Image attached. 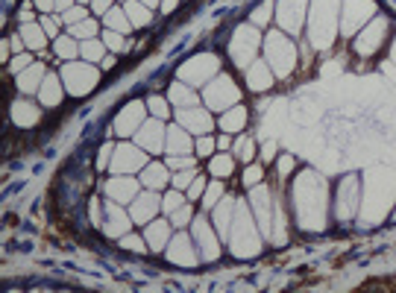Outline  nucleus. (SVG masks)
Returning <instances> with one entry per match:
<instances>
[{"instance_id": "1", "label": "nucleus", "mask_w": 396, "mask_h": 293, "mask_svg": "<svg viewBox=\"0 0 396 293\" xmlns=\"http://www.w3.org/2000/svg\"><path fill=\"white\" fill-rule=\"evenodd\" d=\"M97 79H100V73L94 68H86V65H70V68H65V85H68V91L76 94V97H83L88 88L97 85Z\"/></svg>"}, {"instance_id": "2", "label": "nucleus", "mask_w": 396, "mask_h": 293, "mask_svg": "<svg viewBox=\"0 0 396 293\" xmlns=\"http://www.w3.org/2000/svg\"><path fill=\"white\" fill-rule=\"evenodd\" d=\"M47 76H44V68L41 65H30L27 70H21L18 73V91H24V94H33L35 88H41Z\"/></svg>"}, {"instance_id": "3", "label": "nucleus", "mask_w": 396, "mask_h": 293, "mask_svg": "<svg viewBox=\"0 0 396 293\" xmlns=\"http://www.w3.org/2000/svg\"><path fill=\"white\" fill-rule=\"evenodd\" d=\"M144 164V155L129 150V147H118V158L112 161V170L115 173H126V170H138Z\"/></svg>"}, {"instance_id": "4", "label": "nucleus", "mask_w": 396, "mask_h": 293, "mask_svg": "<svg viewBox=\"0 0 396 293\" xmlns=\"http://www.w3.org/2000/svg\"><path fill=\"white\" fill-rule=\"evenodd\" d=\"M138 141L147 147V150H162V121H147L138 132Z\"/></svg>"}, {"instance_id": "5", "label": "nucleus", "mask_w": 396, "mask_h": 293, "mask_svg": "<svg viewBox=\"0 0 396 293\" xmlns=\"http://www.w3.org/2000/svg\"><path fill=\"white\" fill-rule=\"evenodd\" d=\"M38 109L35 106H30L27 100H21V103H12V121L18 123V126H35L38 123Z\"/></svg>"}, {"instance_id": "6", "label": "nucleus", "mask_w": 396, "mask_h": 293, "mask_svg": "<svg viewBox=\"0 0 396 293\" xmlns=\"http://www.w3.org/2000/svg\"><path fill=\"white\" fill-rule=\"evenodd\" d=\"M155 208H159V200H155L153 193H144L141 200H135V206H132V220H138V223L150 220Z\"/></svg>"}, {"instance_id": "7", "label": "nucleus", "mask_w": 396, "mask_h": 293, "mask_svg": "<svg viewBox=\"0 0 396 293\" xmlns=\"http://www.w3.org/2000/svg\"><path fill=\"white\" fill-rule=\"evenodd\" d=\"M179 121L185 123L188 129H197V132H203V129H211V121H208L206 112H197V109H191V112H182L179 115Z\"/></svg>"}, {"instance_id": "8", "label": "nucleus", "mask_w": 396, "mask_h": 293, "mask_svg": "<svg viewBox=\"0 0 396 293\" xmlns=\"http://www.w3.org/2000/svg\"><path fill=\"white\" fill-rule=\"evenodd\" d=\"M106 190H109L112 200H129L135 193V182H129V179H112L106 185Z\"/></svg>"}, {"instance_id": "9", "label": "nucleus", "mask_w": 396, "mask_h": 293, "mask_svg": "<svg viewBox=\"0 0 396 293\" xmlns=\"http://www.w3.org/2000/svg\"><path fill=\"white\" fill-rule=\"evenodd\" d=\"M141 115H144V106L141 103H129L126 109H123L121 121H118V132H129L132 123H141Z\"/></svg>"}, {"instance_id": "10", "label": "nucleus", "mask_w": 396, "mask_h": 293, "mask_svg": "<svg viewBox=\"0 0 396 293\" xmlns=\"http://www.w3.org/2000/svg\"><path fill=\"white\" fill-rule=\"evenodd\" d=\"M38 97H41V103H44V106H59V103H62L59 82H56L53 76H47V79L41 82V94H38Z\"/></svg>"}, {"instance_id": "11", "label": "nucleus", "mask_w": 396, "mask_h": 293, "mask_svg": "<svg viewBox=\"0 0 396 293\" xmlns=\"http://www.w3.org/2000/svg\"><path fill=\"white\" fill-rule=\"evenodd\" d=\"M21 38H24L27 47H33V50H41V47H44V30L35 27V24H24V27H21Z\"/></svg>"}, {"instance_id": "12", "label": "nucleus", "mask_w": 396, "mask_h": 293, "mask_svg": "<svg viewBox=\"0 0 396 293\" xmlns=\"http://www.w3.org/2000/svg\"><path fill=\"white\" fill-rule=\"evenodd\" d=\"M173 261L176 264H197V258H194V252H191V243L185 241V238H179L176 241V246H173Z\"/></svg>"}, {"instance_id": "13", "label": "nucleus", "mask_w": 396, "mask_h": 293, "mask_svg": "<svg viewBox=\"0 0 396 293\" xmlns=\"http://www.w3.org/2000/svg\"><path fill=\"white\" fill-rule=\"evenodd\" d=\"M126 15L132 21V27H147L150 24V9L138 6V3H126Z\"/></svg>"}, {"instance_id": "14", "label": "nucleus", "mask_w": 396, "mask_h": 293, "mask_svg": "<svg viewBox=\"0 0 396 293\" xmlns=\"http://www.w3.org/2000/svg\"><path fill=\"white\" fill-rule=\"evenodd\" d=\"M126 226H129V220L121 214V208H115V206L109 208V226H106V229H109L112 235H126Z\"/></svg>"}, {"instance_id": "15", "label": "nucleus", "mask_w": 396, "mask_h": 293, "mask_svg": "<svg viewBox=\"0 0 396 293\" xmlns=\"http://www.w3.org/2000/svg\"><path fill=\"white\" fill-rule=\"evenodd\" d=\"M80 53L86 56L88 62H97V59H103L106 44H100L97 38H88V41H83V44H80Z\"/></svg>"}, {"instance_id": "16", "label": "nucleus", "mask_w": 396, "mask_h": 293, "mask_svg": "<svg viewBox=\"0 0 396 293\" xmlns=\"http://www.w3.org/2000/svg\"><path fill=\"white\" fill-rule=\"evenodd\" d=\"M197 235H200V241H203V249H206V258H217V243H214V238H211V232L206 229V223L200 220L197 223Z\"/></svg>"}, {"instance_id": "17", "label": "nucleus", "mask_w": 396, "mask_h": 293, "mask_svg": "<svg viewBox=\"0 0 396 293\" xmlns=\"http://www.w3.org/2000/svg\"><path fill=\"white\" fill-rule=\"evenodd\" d=\"M147 235H150V246H153V249H162V246L168 243V235H171V229H168V223H153Z\"/></svg>"}, {"instance_id": "18", "label": "nucleus", "mask_w": 396, "mask_h": 293, "mask_svg": "<svg viewBox=\"0 0 396 293\" xmlns=\"http://www.w3.org/2000/svg\"><path fill=\"white\" fill-rule=\"evenodd\" d=\"M106 24H109V30H115V33H129V21L123 15L121 9H109L106 12Z\"/></svg>"}, {"instance_id": "19", "label": "nucleus", "mask_w": 396, "mask_h": 293, "mask_svg": "<svg viewBox=\"0 0 396 293\" xmlns=\"http://www.w3.org/2000/svg\"><path fill=\"white\" fill-rule=\"evenodd\" d=\"M76 53H80V44H76L73 38H65V35L56 38V56H62V59H73Z\"/></svg>"}, {"instance_id": "20", "label": "nucleus", "mask_w": 396, "mask_h": 293, "mask_svg": "<svg viewBox=\"0 0 396 293\" xmlns=\"http://www.w3.org/2000/svg\"><path fill=\"white\" fill-rule=\"evenodd\" d=\"M70 35H73V38L88 41V38H94V35H97V24L86 18V21H80V24H73V27H70Z\"/></svg>"}, {"instance_id": "21", "label": "nucleus", "mask_w": 396, "mask_h": 293, "mask_svg": "<svg viewBox=\"0 0 396 293\" xmlns=\"http://www.w3.org/2000/svg\"><path fill=\"white\" fill-rule=\"evenodd\" d=\"M171 100L173 103H179V106H194L197 103V97H194L191 88H185V85H173L171 88Z\"/></svg>"}, {"instance_id": "22", "label": "nucleus", "mask_w": 396, "mask_h": 293, "mask_svg": "<svg viewBox=\"0 0 396 293\" xmlns=\"http://www.w3.org/2000/svg\"><path fill=\"white\" fill-rule=\"evenodd\" d=\"M244 123H247V112H244V109L226 112V118H223V129H241Z\"/></svg>"}, {"instance_id": "23", "label": "nucleus", "mask_w": 396, "mask_h": 293, "mask_svg": "<svg viewBox=\"0 0 396 293\" xmlns=\"http://www.w3.org/2000/svg\"><path fill=\"white\" fill-rule=\"evenodd\" d=\"M165 179H168V173H165L162 164H153V167L144 170V182H147V185H165Z\"/></svg>"}, {"instance_id": "24", "label": "nucleus", "mask_w": 396, "mask_h": 293, "mask_svg": "<svg viewBox=\"0 0 396 293\" xmlns=\"http://www.w3.org/2000/svg\"><path fill=\"white\" fill-rule=\"evenodd\" d=\"M168 150H171V153H182V150H191L188 135H182V132H171V144H168Z\"/></svg>"}, {"instance_id": "25", "label": "nucleus", "mask_w": 396, "mask_h": 293, "mask_svg": "<svg viewBox=\"0 0 396 293\" xmlns=\"http://www.w3.org/2000/svg\"><path fill=\"white\" fill-rule=\"evenodd\" d=\"M261 65H253V68H250V85L253 88H267L270 85V76H264V73H261Z\"/></svg>"}, {"instance_id": "26", "label": "nucleus", "mask_w": 396, "mask_h": 293, "mask_svg": "<svg viewBox=\"0 0 396 293\" xmlns=\"http://www.w3.org/2000/svg\"><path fill=\"white\" fill-rule=\"evenodd\" d=\"M80 21H86V9L83 6H70L68 12H62V24H68V27L80 24Z\"/></svg>"}, {"instance_id": "27", "label": "nucleus", "mask_w": 396, "mask_h": 293, "mask_svg": "<svg viewBox=\"0 0 396 293\" xmlns=\"http://www.w3.org/2000/svg\"><path fill=\"white\" fill-rule=\"evenodd\" d=\"M106 47L109 50H115V53H123L126 50V41H123V33H106Z\"/></svg>"}, {"instance_id": "28", "label": "nucleus", "mask_w": 396, "mask_h": 293, "mask_svg": "<svg viewBox=\"0 0 396 293\" xmlns=\"http://www.w3.org/2000/svg\"><path fill=\"white\" fill-rule=\"evenodd\" d=\"M59 24H62V18H41V30L47 35H53V38H59Z\"/></svg>"}, {"instance_id": "29", "label": "nucleus", "mask_w": 396, "mask_h": 293, "mask_svg": "<svg viewBox=\"0 0 396 293\" xmlns=\"http://www.w3.org/2000/svg\"><path fill=\"white\" fill-rule=\"evenodd\" d=\"M150 109H153V115H155V118H162V121L168 118V103H165L162 97H153V100H150Z\"/></svg>"}, {"instance_id": "30", "label": "nucleus", "mask_w": 396, "mask_h": 293, "mask_svg": "<svg viewBox=\"0 0 396 293\" xmlns=\"http://www.w3.org/2000/svg\"><path fill=\"white\" fill-rule=\"evenodd\" d=\"M220 193H223V185H217V182H214V185L208 188V193H206V197H203V203H206V208H211V206H214Z\"/></svg>"}, {"instance_id": "31", "label": "nucleus", "mask_w": 396, "mask_h": 293, "mask_svg": "<svg viewBox=\"0 0 396 293\" xmlns=\"http://www.w3.org/2000/svg\"><path fill=\"white\" fill-rule=\"evenodd\" d=\"M214 173H220V176H226V173H232V161H229V155H220V158H214Z\"/></svg>"}, {"instance_id": "32", "label": "nucleus", "mask_w": 396, "mask_h": 293, "mask_svg": "<svg viewBox=\"0 0 396 293\" xmlns=\"http://www.w3.org/2000/svg\"><path fill=\"white\" fill-rule=\"evenodd\" d=\"M238 155H241V158H250V155H253V141L250 138L238 141Z\"/></svg>"}, {"instance_id": "33", "label": "nucleus", "mask_w": 396, "mask_h": 293, "mask_svg": "<svg viewBox=\"0 0 396 293\" xmlns=\"http://www.w3.org/2000/svg\"><path fill=\"white\" fill-rule=\"evenodd\" d=\"M270 9H273V6H270V3H264L259 12H253V21H256V24H264V21L270 18Z\"/></svg>"}, {"instance_id": "34", "label": "nucleus", "mask_w": 396, "mask_h": 293, "mask_svg": "<svg viewBox=\"0 0 396 293\" xmlns=\"http://www.w3.org/2000/svg\"><path fill=\"white\" fill-rule=\"evenodd\" d=\"M21 68H30V56H15V62H12V73H21Z\"/></svg>"}, {"instance_id": "35", "label": "nucleus", "mask_w": 396, "mask_h": 293, "mask_svg": "<svg viewBox=\"0 0 396 293\" xmlns=\"http://www.w3.org/2000/svg\"><path fill=\"white\" fill-rule=\"evenodd\" d=\"M259 179H261V167H250V170H247V176H244V182H247V185H256Z\"/></svg>"}, {"instance_id": "36", "label": "nucleus", "mask_w": 396, "mask_h": 293, "mask_svg": "<svg viewBox=\"0 0 396 293\" xmlns=\"http://www.w3.org/2000/svg\"><path fill=\"white\" fill-rule=\"evenodd\" d=\"M179 206H182V197H179V193H168L165 208H168V211H173V208H179Z\"/></svg>"}, {"instance_id": "37", "label": "nucleus", "mask_w": 396, "mask_h": 293, "mask_svg": "<svg viewBox=\"0 0 396 293\" xmlns=\"http://www.w3.org/2000/svg\"><path fill=\"white\" fill-rule=\"evenodd\" d=\"M197 150H200V155H208L211 150H214V138H203L200 144H197Z\"/></svg>"}, {"instance_id": "38", "label": "nucleus", "mask_w": 396, "mask_h": 293, "mask_svg": "<svg viewBox=\"0 0 396 293\" xmlns=\"http://www.w3.org/2000/svg\"><path fill=\"white\" fill-rule=\"evenodd\" d=\"M226 220H229V203H223V206L217 208V223H220V229H226Z\"/></svg>"}, {"instance_id": "39", "label": "nucleus", "mask_w": 396, "mask_h": 293, "mask_svg": "<svg viewBox=\"0 0 396 293\" xmlns=\"http://www.w3.org/2000/svg\"><path fill=\"white\" fill-rule=\"evenodd\" d=\"M123 246H126V249H135V252H141V249H144L141 238H123Z\"/></svg>"}, {"instance_id": "40", "label": "nucleus", "mask_w": 396, "mask_h": 293, "mask_svg": "<svg viewBox=\"0 0 396 293\" xmlns=\"http://www.w3.org/2000/svg\"><path fill=\"white\" fill-rule=\"evenodd\" d=\"M168 164H171V167H176V170H182V167H191V164H194V158H171Z\"/></svg>"}, {"instance_id": "41", "label": "nucleus", "mask_w": 396, "mask_h": 293, "mask_svg": "<svg viewBox=\"0 0 396 293\" xmlns=\"http://www.w3.org/2000/svg\"><path fill=\"white\" fill-rule=\"evenodd\" d=\"M188 220H191V208H188V206H185V208H179V211H176V223H179V226H185Z\"/></svg>"}, {"instance_id": "42", "label": "nucleus", "mask_w": 396, "mask_h": 293, "mask_svg": "<svg viewBox=\"0 0 396 293\" xmlns=\"http://www.w3.org/2000/svg\"><path fill=\"white\" fill-rule=\"evenodd\" d=\"M35 6L41 12H56V0H35Z\"/></svg>"}, {"instance_id": "43", "label": "nucleus", "mask_w": 396, "mask_h": 293, "mask_svg": "<svg viewBox=\"0 0 396 293\" xmlns=\"http://www.w3.org/2000/svg\"><path fill=\"white\" fill-rule=\"evenodd\" d=\"M191 179H194V173H179V176H176V188H185Z\"/></svg>"}, {"instance_id": "44", "label": "nucleus", "mask_w": 396, "mask_h": 293, "mask_svg": "<svg viewBox=\"0 0 396 293\" xmlns=\"http://www.w3.org/2000/svg\"><path fill=\"white\" fill-rule=\"evenodd\" d=\"M203 188H206V185H203V179H197V182L188 188V193H191V197H200V193H203Z\"/></svg>"}, {"instance_id": "45", "label": "nucleus", "mask_w": 396, "mask_h": 293, "mask_svg": "<svg viewBox=\"0 0 396 293\" xmlns=\"http://www.w3.org/2000/svg\"><path fill=\"white\" fill-rule=\"evenodd\" d=\"M94 12H109V0H91Z\"/></svg>"}, {"instance_id": "46", "label": "nucleus", "mask_w": 396, "mask_h": 293, "mask_svg": "<svg viewBox=\"0 0 396 293\" xmlns=\"http://www.w3.org/2000/svg\"><path fill=\"white\" fill-rule=\"evenodd\" d=\"M73 6V0H56V12H68Z\"/></svg>"}, {"instance_id": "47", "label": "nucleus", "mask_w": 396, "mask_h": 293, "mask_svg": "<svg viewBox=\"0 0 396 293\" xmlns=\"http://www.w3.org/2000/svg\"><path fill=\"white\" fill-rule=\"evenodd\" d=\"M176 3H179V0H162V12H165V15H168V12H173V9H176Z\"/></svg>"}, {"instance_id": "48", "label": "nucleus", "mask_w": 396, "mask_h": 293, "mask_svg": "<svg viewBox=\"0 0 396 293\" xmlns=\"http://www.w3.org/2000/svg\"><path fill=\"white\" fill-rule=\"evenodd\" d=\"M109 150H112V147H103V153H100V164H97V167H106V158H109Z\"/></svg>"}, {"instance_id": "49", "label": "nucleus", "mask_w": 396, "mask_h": 293, "mask_svg": "<svg viewBox=\"0 0 396 293\" xmlns=\"http://www.w3.org/2000/svg\"><path fill=\"white\" fill-rule=\"evenodd\" d=\"M144 3H147V6H153V3H155V0H144Z\"/></svg>"}, {"instance_id": "50", "label": "nucleus", "mask_w": 396, "mask_h": 293, "mask_svg": "<svg viewBox=\"0 0 396 293\" xmlns=\"http://www.w3.org/2000/svg\"><path fill=\"white\" fill-rule=\"evenodd\" d=\"M80 3H83V0H80Z\"/></svg>"}]
</instances>
